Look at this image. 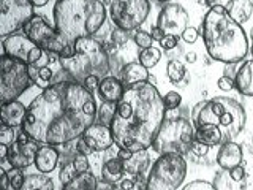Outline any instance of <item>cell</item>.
<instances>
[{"label": "cell", "instance_id": "47", "mask_svg": "<svg viewBox=\"0 0 253 190\" xmlns=\"http://www.w3.org/2000/svg\"><path fill=\"white\" fill-rule=\"evenodd\" d=\"M100 81H101V78L95 76V75H90V76H87V78L84 79V83H83V84H84L89 91H93V89H98Z\"/></svg>", "mask_w": 253, "mask_h": 190}, {"label": "cell", "instance_id": "2", "mask_svg": "<svg viewBox=\"0 0 253 190\" xmlns=\"http://www.w3.org/2000/svg\"><path fill=\"white\" fill-rule=\"evenodd\" d=\"M165 111L163 97L155 86L139 83L126 87L109 124L116 146L131 152L152 147Z\"/></svg>", "mask_w": 253, "mask_h": 190}, {"label": "cell", "instance_id": "36", "mask_svg": "<svg viewBox=\"0 0 253 190\" xmlns=\"http://www.w3.org/2000/svg\"><path fill=\"white\" fill-rule=\"evenodd\" d=\"M163 103L166 109H177L182 103V95L176 91H171L163 97Z\"/></svg>", "mask_w": 253, "mask_h": 190}, {"label": "cell", "instance_id": "26", "mask_svg": "<svg viewBox=\"0 0 253 190\" xmlns=\"http://www.w3.org/2000/svg\"><path fill=\"white\" fill-rule=\"evenodd\" d=\"M124 163L121 158H109V160L105 162L101 168V181L109 182V184H116L122 179L124 176Z\"/></svg>", "mask_w": 253, "mask_h": 190}, {"label": "cell", "instance_id": "64", "mask_svg": "<svg viewBox=\"0 0 253 190\" xmlns=\"http://www.w3.org/2000/svg\"><path fill=\"white\" fill-rule=\"evenodd\" d=\"M98 190H100V189H98Z\"/></svg>", "mask_w": 253, "mask_h": 190}, {"label": "cell", "instance_id": "51", "mask_svg": "<svg viewBox=\"0 0 253 190\" xmlns=\"http://www.w3.org/2000/svg\"><path fill=\"white\" fill-rule=\"evenodd\" d=\"M29 75H30L32 83L37 84L38 78H40V68H38L37 65H29Z\"/></svg>", "mask_w": 253, "mask_h": 190}, {"label": "cell", "instance_id": "56", "mask_svg": "<svg viewBox=\"0 0 253 190\" xmlns=\"http://www.w3.org/2000/svg\"><path fill=\"white\" fill-rule=\"evenodd\" d=\"M0 184H2V190H8V176L6 171L2 170V178H0Z\"/></svg>", "mask_w": 253, "mask_h": 190}, {"label": "cell", "instance_id": "31", "mask_svg": "<svg viewBox=\"0 0 253 190\" xmlns=\"http://www.w3.org/2000/svg\"><path fill=\"white\" fill-rule=\"evenodd\" d=\"M116 106H117V103H106V101H103L101 106L97 111V121H95V122L109 125L111 121H113V117H114Z\"/></svg>", "mask_w": 253, "mask_h": 190}, {"label": "cell", "instance_id": "39", "mask_svg": "<svg viewBox=\"0 0 253 190\" xmlns=\"http://www.w3.org/2000/svg\"><path fill=\"white\" fill-rule=\"evenodd\" d=\"M128 40H130V35H128V32L126 30H122V29H116L111 32V42H113L114 45H126L128 43Z\"/></svg>", "mask_w": 253, "mask_h": 190}, {"label": "cell", "instance_id": "19", "mask_svg": "<svg viewBox=\"0 0 253 190\" xmlns=\"http://www.w3.org/2000/svg\"><path fill=\"white\" fill-rule=\"evenodd\" d=\"M242 147L234 141H228L221 144L218 154H217V163L221 170H233L239 166L242 162Z\"/></svg>", "mask_w": 253, "mask_h": 190}, {"label": "cell", "instance_id": "22", "mask_svg": "<svg viewBox=\"0 0 253 190\" xmlns=\"http://www.w3.org/2000/svg\"><path fill=\"white\" fill-rule=\"evenodd\" d=\"M26 116H27V108L18 100L8 101L2 105V124L18 129V127H22Z\"/></svg>", "mask_w": 253, "mask_h": 190}, {"label": "cell", "instance_id": "20", "mask_svg": "<svg viewBox=\"0 0 253 190\" xmlns=\"http://www.w3.org/2000/svg\"><path fill=\"white\" fill-rule=\"evenodd\" d=\"M149 75V70L139 60L128 62L121 68V79L126 87L139 83H147Z\"/></svg>", "mask_w": 253, "mask_h": 190}, {"label": "cell", "instance_id": "27", "mask_svg": "<svg viewBox=\"0 0 253 190\" xmlns=\"http://www.w3.org/2000/svg\"><path fill=\"white\" fill-rule=\"evenodd\" d=\"M21 190H54V182L44 173L27 174Z\"/></svg>", "mask_w": 253, "mask_h": 190}, {"label": "cell", "instance_id": "8", "mask_svg": "<svg viewBox=\"0 0 253 190\" xmlns=\"http://www.w3.org/2000/svg\"><path fill=\"white\" fill-rule=\"evenodd\" d=\"M187 176V162L184 155L163 154L149 170L146 190H177Z\"/></svg>", "mask_w": 253, "mask_h": 190}, {"label": "cell", "instance_id": "13", "mask_svg": "<svg viewBox=\"0 0 253 190\" xmlns=\"http://www.w3.org/2000/svg\"><path fill=\"white\" fill-rule=\"evenodd\" d=\"M157 27L165 35L182 37V34L188 27V13L179 3H166L157 18Z\"/></svg>", "mask_w": 253, "mask_h": 190}, {"label": "cell", "instance_id": "52", "mask_svg": "<svg viewBox=\"0 0 253 190\" xmlns=\"http://www.w3.org/2000/svg\"><path fill=\"white\" fill-rule=\"evenodd\" d=\"M131 150H126V149H121L119 147V150H117V158H121V160L124 162V160H126V158H130L131 157Z\"/></svg>", "mask_w": 253, "mask_h": 190}, {"label": "cell", "instance_id": "61", "mask_svg": "<svg viewBox=\"0 0 253 190\" xmlns=\"http://www.w3.org/2000/svg\"><path fill=\"white\" fill-rule=\"evenodd\" d=\"M250 52H252V57H253V43H252V48H250Z\"/></svg>", "mask_w": 253, "mask_h": 190}, {"label": "cell", "instance_id": "17", "mask_svg": "<svg viewBox=\"0 0 253 190\" xmlns=\"http://www.w3.org/2000/svg\"><path fill=\"white\" fill-rule=\"evenodd\" d=\"M125 84L122 83V79H119L116 76H106L103 78L98 84V95L103 101L106 103H119L121 98L125 94Z\"/></svg>", "mask_w": 253, "mask_h": 190}, {"label": "cell", "instance_id": "34", "mask_svg": "<svg viewBox=\"0 0 253 190\" xmlns=\"http://www.w3.org/2000/svg\"><path fill=\"white\" fill-rule=\"evenodd\" d=\"M134 43H136V46L141 48V49H147V48H152L154 38H152V35L149 34V32L138 30L136 34H134Z\"/></svg>", "mask_w": 253, "mask_h": 190}, {"label": "cell", "instance_id": "24", "mask_svg": "<svg viewBox=\"0 0 253 190\" xmlns=\"http://www.w3.org/2000/svg\"><path fill=\"white\" fill-rule=\"evenodd\" d=\"M228 16L237 24L247 22L253 13V2L252 0H231V3L226 8Z\"/></svg>", "mask_w": 253, "mask_h": 190}, {"label": "cell", "instance_id": "49", "mask_svg": "<svg viewBox=\"0 0 253 190\" xmlns=\"http://www.w3.org/2000/svg\"><path fill=\"white\" fill-rule=\"evenodd\" d=\"M229 174H231V178L234 181H244V178H245V171L241 165L236 166V168H233V170H229Z\"/></svg>", "mask_w": 253, "mask_h": 190}, {"label": "cell", "instance_id": "3", "mask_svg": "<svg viewBox=\"0 0 253 190\" xmlns=\"http://www.w3.org/2000/svg\"><path fill=\"white\" fill-rule=\"evenodd\" d=\"M247 122V114L239 101L229 97H215L204 103L193 121L195 140L213 147L234 141Z\"/></svg>", "mask_w": 253, "mask_h": 190}, {"label": "cell", "instance_id": "23", "mask_svg": "<svg viewBox=\"0 0 253 190\" xmlns=\"http://www.w3.org/2000/svg\"><path fill=\"white\" fill-rule=\"evenodd\" d=\"M122 163H124V171L131 174V176L144 174L149 170V165H150V157H149L147 149L136 150V152L131 154L130 158H126Z\"/></svg>", "mask_w": 253, "mask_h": 190}, {"label": "cell", "instance_id": "46", "mask_svg": "<svg viewBox=\"0 0 253 190\" xmlns=\"http://www.w3.org/2000/svg\"><path fill=\"white\" fill-rule=\"evenodd\" d=\"M76 149H78V154H83V155H87V157H90L93 154V150L89 146H87V142L83 138H78Z\"/></svg>", "mask_w": 253, "mask_h": 190}, {"label": "cell", "instance_id": "58", "mask_svg": "<svg viewBox=\"0 0 253 190\" xmlns=\"http://www.w3.org/2000/svg\"><path fill=\"white\" fill-rule=\"evenodd\" d=\"M185 60H187L188 63H195V62H196V54H195V52H188V54L185 55Z\"/></svg>", "mask_w": 253, "mask_h": 190}, {"label": "cell", "instance_id": "40", "mask_svg": "<svg viewBox=\"0 0 253 190\" xmlns=\"http://www.w3.org/2000/svg\"><path fill=\"white\" fill-rule=\"evenodd\" d=\"M182 190H215V187H213V184H211V182H208V181L198 179V181H192Z\"/></svg>", "mask_w": 253, "mask_h": 190}, {"label": "cell", "instance_id": "41", "mask_svg": "<svg viewBox=\"0 0 253 190\" xmlns=\"http://www.w3.org/2000/svg\"><path fill=\"white\" fill-rule=\"evenodd\" d=\"M177 43H179V37H176V35H165L160 40V46H162V49H165V51L174 49V48L177 46Z\"/></svg>", "mask_w": 253, "mask_h": 190}, {"label": "cell", "instance_id": "57", "mask_svg": "<svg viewBox=\"0 0 253 190\" xmlns=\"http://www.w3.org/2000/svg\"><path fill=\"white\" fill-rule=\"evenodd\" d=\"M47 2H49V0H30V3L34 5V6H38V8L46 6V5H47Z\"/></svg>", "mask_w": 253, "mask_h": 190}, {"label": "cell", "instance_id": "21", "mask_svg": "<svg viewBox=\"0 0 253 190\" xmlns=\"http://www.w3.org/2000/svg\"><path fill=\"white\" fill-rule=\"evenodd\" d=\"M234 86L239 94L253 97V59L245 60L234 75Z\"/></svg>", "mask_w": 253, "mask_h": 190}, {"label": "cell", "instance_id": "7", "mask_svg": "<svg viewBox=\"0 0 253 190\" xmlns=\"http://www.w3.org/2000/svg\"><path fill=\"white\" fill-rule=\"evenodd\" d=\"M195 141V125L185 117L165 119L152 141V150L158 155L190 152Z\"/></svg>", "mask_w": 253, "mask_h": 190}, {"label": "cell", "instance_id": "53", "mask_svg": "<svg viewBox=\"0 0 253 190\" xmlns=\"http://www.w3.org/2000/svg\"><path fill=\"white\" fill-rule=\"evenodd\" d=\"M150 35H152V38L155 40V42H158V43H160V40L165 37V34H163V32H162L160 29H158L157 26L152 27V34H150Z\"/></svg>", "mask_w": 253, "mask_h": 190}, {"label": "cell", "instance_id": "32", "mask_svg": "<svg viewBox=\"0 0 253 190\" xmlns=\"http://www.w3.org/2000/svg\"><path fill=\"white\" fill-rule=\"evenodd\" d=\"M19 132L21 130H18L16 127H10L6 124H2V127H0V144L11 146L13 142L18 141Z\"/></svg>", "mask_w": 253, "mask_h": 190}, {"label": "cell", "instance_id": "35", "mask_svg": "<svg viewBox=\"0 0 253 190\" xmlns=\"http://www.w3.org/2000/svg\"><path fill=\"white\" fill-rule=\"evenodd\" d=\"M76 170L73 166V162H68V163H62L60 165V173H59V178L62 181V184L65 186L68 182L76 176Z\"/></svg>", "mask_w": 253, "mask_h": 190}, {"label": "cell", "instance_id": "4", "mask_svg": "<svg viewBox=\"0 0 253 190\" xmlns=\"http://www.w3.org/2000/svg\"><path fill=\"white\" fill-rule=\"evenodd\" d=\"M201 34L206 51L213 60L223 63L241 62L249 52V40L241 24L228 16L221 6L212 8L204 14Z\"/></svg>", "mask_w": 253, "mask_h": 190}, {"label": "cell", "instance_id": "6", "mask_svg": "<svg viewBox=\"0 0 253 190\" xmlns=\"http://www.w3.org/2000/svg\"><path fill=\"white\" fill-rule=\"evenodd\" d=\"M59 63L73 81L81 84L87 76L95 75L103 79L111 71V60L105 46L93 37L76 40L75 54L71 57H59Z\"/></svg>", "mask_w": 253, "mask_h": 190}, {"label": "cell", "instance_id": "63", "mask_svg": "<svg viewBox=\"0 0 253 190\" xmlns=\"http://www.w3.org/2000/svg\"><path fill=\"white\" fill-rule=\"evenodd\" d=\"M139 190H142V189H139Z\"/></svg>", "mask_w": 253, "mask_h": 190}, {"label": "cell", "instance_id": "37", "mask_svg": "<svg viewBox=\"0 0 253 190\" xmlns=\"http://www.w3.org/2000/svg\"><path fill=\"white\" fill-rule=\"evenodd\" d=\"M73 166L76 173H85V171H90V160L87 155L83 154H76V157L73 158Z\"/></svg>", "mask_w": 253, "mask_h": 190}, {"label": "cell", "instance_id": "9", "mask_svg": "<svg viewBox=\"0 0 253 190\" xmlns=\"http://www.w3.org/2000/svg\"><path fill=\"white\" fill-rule=\"evenodd\" d=\"M0 73H2V78H0V98H2V103L18 100L32 84L29 75V63L10 57L6 54H3L2 59H0Z\"/></svg>", "mask_w": 253, "mask_h": 190}, {"label": "cell", "instance_id": "33", "mask_svg": "<svg viewBox=\"0 0 253 190\" xmlns=\"http://www.w3.org/2000/svg\"><path fill=\"white\" fill-rule=\"evenodd\" d=\"M8 176V190H21L26 181V174L22 173L21 168H11L10 171H6Z\"/></svg>", "mask_w": 253, "mask_h": 190}, {"label": "cell", "instance_id": "16", "mask_svg": "<svg viewBox=\"0 0 253 190\" xmlns=\"http://www.w3.org/2000/svg\"><path fill=\"white\" fill-rule=\"evenodd\" d=\"M35 46L37 45L24 32H14V34L5 37L3 40V54L19 59L22 62H27L29 54Z\"/></svg>", "mask_w": 253, "mask_h": 190}, {"label": "cell", "instance_id": "5", "mask_svg": "<svg viewBox=\"0 0 253 190\" xmlns=\"http://www.w3.org/2000/svg\"><path fill=\"white\" fill-rule=\"evenodd\" d=\"M106 19V8L100 0H57L54 24L70 45L84 37H93Z\"/></svg>", "mask_w": 253, "mask_h": 190}, {"label": "cell", "instance_id": "29", "mask_svg": "<svg viewBox=\"0 0 253 190\" xmlns=\"http://www.w3.org/2000/svg\"><path fill=\"white\" fill-rule=\"evenodd\" d=\"M166 75H168V78H169V81H171V83L177 84V83H180L182 79L185 78V75H187L185 65H184V63H182L180 60L172 59V60L168 62V65H166Z\"/></svg>", "mask_w": 253, "mask_h": 190}, {"label": "cell", "instance_id": "43", "mask_svg": "<svg viewBox=\"0 0 253 190\" xmlns=\"http://www.w3.org/2000/svg\"><path fill=\"white\" fill-rule=\"evenodd\" d=\"M198 37H200V32H198V29H195V27H187L184 34H182V38H184L185 43H195Z\"/></svg>", "mask_w": 253, "mask_h": 190}, {"label": "cell", "instance_id": "54", "mask_svg": "<svg viewBox=\"0 0 253 190\" xmlns=\"http://www.w3.org/2000/svg\"><path fill=\"white\" fill-rule=\"evenodd\" d=\"M204 103H206V101H200V103H196V105H195V108H193V111H192V121H195V119L198 117V114H200L201 108L204 106Z\"/></svg>", "mask_w": 253, "mask_h": 190}, {"label": "cell", "instance_id": "38", "mask_svg": "<svg viewBox=\"0 0 253 190\" xmlns=\"http://www.w3.org/2000/svg\"><path fill=\"white\" fill-rule=\"evenodd\" d=\"M54 73L52 70L49 67H44V68H40V78L37 81V86L43 87V89H46V87L51 86V79H52Z\"/></svg>", "mask_w": 253, "mask_h": 190}, {"label": "cell", "instance_id": "11", "mask_svg": "<svg viewBox=\"0 0 253 190\" xmlns=\"http://www.w3.org/2000/svg\"><path fill=\"white\" fill-rule=\"evenodd\" d=\"M22 32L37 46L55 55H60L63 49L70 45L67 42V38L62 34H59L57 29L51 27L49 24L44 21L43 16H34V18L22 27Z\"/></svg>", "mask_w": 253, "mask_h": 190}, {"label": "cell", "instance_id": "48", "mask_svg": "<svg viewBox=\"0 0 253 190\" xmlns=\"http://www.w3.org/2000/svg\"><path fill=\"white\" fill-rule=\"evenodd\" d=\"M201 2H204L206 5L209 6V10H212V8H217V6H221V8H228V5L231 3V0H201Z\"/></svg>", "mask_w": 253, "mask_h": 190}, {"label": "cell", "instance_id": "25", "mask_svg": "<svg viewBox=\"0 0 253 190\" xmlns=\"http://www.w3.org/2000/svg\"><path fill=\"white\" fill-rule=\"evenodd\" d=\"M62 190H98L97 176L92 171L79 173L68 184L63 186Z\"/></svg>", "mask_w": 253, "mask_h": 190}, {"label": "cell", "instance_id": "28", "mask_svg": "<svg viewBox=\"0 0 253 190\" xmlns=\"http://www.w3.org/2000/svg\"><path fill=\"white\" fill-rule=\"evenodd\" d=\"M213 187L215 190H245L244 181H234L229 174V170H221L213 178Z\"/></svg>", "mask_w": 253, "mask_h": 190}, {"label": "cell", "instance_id": "42", "mask_svg": "<svg viewBox=\"0 0 253 190\" xmlns=\"http://www.w3.org/2000/svg\"><path fill=\"white\" fill-rule=\"evenodd\" d=\"M209 149H211L209 146H206V144H203L201 141L195 140L193 144H192V149H190V152H192L193 155H196V157H204V155H208Z\"/></svg>", "mask_w": 253, "mask_h": 190}, {"label": "cell", "instance_id": "62", "mask_svg": "<svg viewBox=\"0 0 253 190\" xmlns=\"http://www.w3.org/2000/svg\"><path fill=\"white\" fill-rule=\"evenodd\" d=\"M252 38H253V27H252Z\"/></svg>", "mask_w": 253, "mask_h": 190}, {"label": "cell", "instance_id": "55", "mask_svg": "<svg viewBox=\"0 0 253 190\" xmlns=\"http://www.w3.org/2000/svg\"><path fill=\"white\" fill-rule=\"evenodd\" d=\"M0 158L2 162H8V146L0 144Z\"/></svg>", "mask_w": 253, "mask_h": 190}, {"label": "cell", "instance_id": "30", "mask_svg": "<svg viewBox=\"0 0 253 190\" xmlns=\"http://www.w3.org/2000/svg\"><path fill=\"white\" fill-rule=\"evenodd\" d=\"M139 62L144 65L147 70L149 68H152V67H155L158 62H160V59H162V51L158 49V48H155V46H152V48H147V49H142L141 52H139Z\"/></svg>", "mask_w": 253, "mask_h": 190}, {"label": "cell", "instance_id": "50", "mask_svg": "<svg viewBox=\"0 0 253 190\" xmlns=\"http://www.w3.org/2000/svg\"><path fill=\"white\" fill-rule=\"evenodd\" d=\"M136 182L134 179H121V184H119V189L121 190H134L136 189Z\"/></svg>", "mask_w": 253, "mask_h": 190}, {"label": "cell", "instance_id": "1", "mask_svg": "<svg viewBox=\"0 0 253 190\" xmlns=\"http://www.w3.org/2000/svg\"><path fill=\"white\" fill-rule=\"evenodd\" d=\"M97 111L92 91L65 79L52 83L32 100L21 130L40 144L62 146L81 138L97 121Z\"/></svg>", "mask_w": 253, "mask_h": 190}, {"label": "cell", "instance_id": "14", "mask_svg": "<svg viewBox=\"0 0 253 190\" xmlns=\"http://www.w3.org/2000/svg\"><path fill=\"white\" fill-rule=\"evenodd\" d=\"M38 142L34 140L29 141H16L11 146H8V162L11 168H29L30 165H35V155L38 150Z\"/></svg>", "mask_w": 253, "mask_h": 190}, {"label": "cell", "instance_id": "18", "mask_svg": "<svg viewBox=\"0 0 253 190\" xmlns=\"http://www.w3.org/2000/svg\"><path fill=\"white\" fill-rule=\"evenodd\" d=\"M59 160H60V154L57 147L51 144H42L38 147L35 155V168L40 173L49 174L59 165Z\"/></svg>", "mask_w": 253, "mask_h": 190}, {"label": "cell", "instance_id": "12", "mask_svg": "<svg viewBox=\"0 0 253 190\" xmlns=\"http://www.w3.org/2000/svg\"><path fill=\"white\" fill-rule=\"evenodd\" d=\"M30 0H0V35L8 37L34 18Z\"/></svg>", "mask_w": 253, "mask_h": 190}, {"label": "cell", "instance_id": "45", "mask_svg": "<svg viewBox=\"0 0 253 190\" xmlns=\"http://www.w3.org/2000/svg\"><path fill=\"white\" fill-rule=\"evenodd\" d=\"M43 52H44V49H42L40 46H35L34 49L30 51V54H29V59H27L29 65H35V63L43 57Z\"/></svg>", "mask_w": 253, "mask_h": 190}, {"label": "cell", "instance_id": "15", "mask_svg": "<svg viewBox=\"0 0 253 190\" xmlns=\"http://www.w3.org/2000/svg\"><path fill=\"white\" fill-rule=\"evenodd\" d=\"M81 138L87 142V146H89L93 152H105V150L111 149L116 144L111 127L105 124H98V122L92 124L89 129L84 132Z\"/></svg>", "mask_w": 253, "mask_h": 190}, {"label": "cell", "instance_id": "44", "mask_svg": "<svg viewBox=\"0 0 253 190\" xmlns=\"http://www.w3.org/2000/svg\"><path fill=\"white\" fill-rule=\"evenodd\" d=\"M217 84H218V87H220V89H221V91H225V92L231 91L233 87H236V86H234V79H233V78H229L228 75H225V76L218 78Z\"/></svg>", "mask_w": 253, "mask_h": 190}, {"label": "cell", "instance_id": "60", "mask_svg": "<svg viewBox=\"0 0 253 190\" xmlns=\"http://www.w3.org/2000/svg\"><path fill=\"white\" fill-rule=\"evenodd\" d=\"M157 2H163V3H168V2H171V0H157Z\"/></svg>", "mask_w": 253, "mask_h": 190}, {"label": "cell", "instance_id": "10", "mask_svg": "<svg viewBox=\"0 0 253 190\" xmlns=\"http://www.w3.org/2000/svg\"><path fill=\"white\" fill-rule=\"evenodd\" d=\"M150 13L149 0H111L109 18L117 29L136 30L146 22Z\"/></svg>", "mask_w": 253, "mask_h": 190}, {"label": "cell", "instance_id": "59", "mask_svg": "<svg viewBox=\"0 0 253 190\" xmlns=\"http://www.w3.org/2000/svg\"><path fill=\"white\" fill-rule=\"evenodd\" d=\"M147 83H149V84H152V86H155V84H157V78H155L154 75H149Z\"/></svg>", "mask_w": 253, "mask_h": 190}]
</instances>
